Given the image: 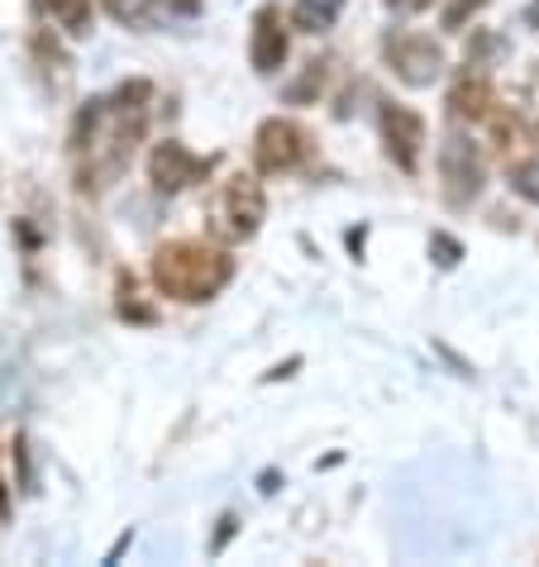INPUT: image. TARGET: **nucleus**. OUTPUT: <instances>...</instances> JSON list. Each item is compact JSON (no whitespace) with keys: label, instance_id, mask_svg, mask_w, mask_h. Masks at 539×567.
<instances>
[{"label":"nucleus","instance_id":"1","mask_svg":"<svg viewBox=\"0 0 539 567\" xmlns=\"http://www.w3.org/2000/svg\"><path fill=\"white\" fill-rule=\"evenodd\" d=\"M149 105H153V82L134 76L110 96H91L77 110L68 157H72V182L82 196H105L130 172L139 138L149 130Z\"/></svg>","mask_w":539,"mask_h":567},{"label":"nucleus","instance_id":"2","mask_svg":"<svg viewBox=\"0 0 539 567\" xmlns=\"http://www.w3.org/2000/svg\"><path fill=\"white\" fill-rule=\"evenodd\" d=\"M234 272H240V262L230 258V248H215L205 239H167V244H157L149 258L153 291L177 306L215 301L234 281Z\"/></svg>","mask_w":539,"mask_h":567},{"label":"nucleus","instance_id":"3","mask_svg":"<svg viewBox=\"0 0 539 567\" xmlns=\"http://www.w3.org/2000/svg\"><path fill=\"white\" fill-rule=\"evenodd\" d=\"M267 219V196L253 172H234V177L220 182V192L211 200V229L225 244H248L253 234L263 229Z\"/></svg>","mask_w":539,"mask_h":567},{"label":"nucleus","instance_id":"4","mask_svg":"<svg viewBox=\"0 0 539 567\" xmlns=\"http://www.w3.org/2000/svg\"><path fill=\"white\" fill-rule=\"evenodd\" d=\"M482 186H487L482 148L472 144V138L449 134V138L439 144V192H444V206H449V210L478 206Z\"/></svg>","mask_w":539,"mask_h":567},{"label":"nucleus","instance_id":"5","mask_svg":"<svg viewBox=\"0 0 539 567\" xmlns=\"http://www.w3.org/2000/svg\"><path fill=\"white\" fill-rule=\"evenodd\" d=\"M311 153H315L311 130L287 120V115L263 120L258 134H253V167H258L263 177H287V172H296Z\"/></svg>","mask_w":539,"mask_h":567},{"label":"nucleus","instance_id":"6","mask_svg":"<svg viewBox=\"0 0 539 567\" xmlns=\"http://www.w3.org/2000/svg\"><path fill=\"white\" fill-rule=\"evenodd\" d=\"M211 172H215V157H196L186 144H177V138H163V144L149 148V186L157 196L192 192V186H201Z\"/></svg>","mask_w":539,"mask_h":567},{"label":"nucleus","instance_id":"7","mask_svg":"<svg viewBox=\"0 0 539 567\" xmlns=\"http://www.w3.org/2000/svg\"><path fill=\"white\" fill-rule=\"evenodd\" d=\"M377 130H383V148L406 177L420 172V153H425V115L401 101H383L377 110Z\"/></svg>","mask_w":539,"mask_h":567},{"label":"nucleus","instance_id":"8","mask_svg":"<svg viewBox=\"0 0 539 567\" xmlns=\"http://www.w3.org/2000/svg\"><path fill=\"white\" fill-rule=\"evenodd\" d=\"M383 58H387V68L396 72V82L416 86V91L439 82V72H444V49L430 34H387Z\"/></svg>","mask_w":539,"mask_h":567},{"label":"nucleus","instance_id":"9","mask_svg":"<svg viewBox=\"0 0 539 567\" xmlns=\"http://www.w3.org/2000/svg\"><path fill=\"white\" fill-rule=\"evenodd\" d=\"M292 53V29H287V14H282L277 6H263L258 14H253L248 24V62L258 76H273L282 62H287Z\"/></svg>","mask_w":539,"mask_h":567},{"label":"nucleus","instance_id":"10","mask_svg":"<svg viewBox=\"0 0 539 567\" xmlns=\"http://www.w3.org/2000/svg\"><path fill=\"white\" fill-rule=\"evenodd\" d=\"M449 120H458V124H478V120H487L491 115V82H487V72H478L468 62L464 72H458V82L449 86Z\"/></svg>","mask_w":539,"mask_h":567},{"label":"nucleus","instance_id":"11","mask_svg":"<svg viewBox=\"0 0 539 567\" xmlns=\"http://www.w3.org/2000/svg\"><path fill=\"white\" fill-rule=\"evenodd\" d=\"M339 10H344V0H292L287 20L296 24V34H325V29H335Z\"/></svg>","mask_w":539,"mask_h":567},{"label":"nucleus","instance_id":"12","mask_svg":"<svg viewBox=\"0 0 539 567\" xmlns=\"http://www.w3.org/2000/svg\"><path fill=\"white\" fill-rule=\"evenodd\" d=\"M34 6L49 14L62 34H72V39L91 34V0H34Z\"/></svg>","mask_w":539,"mask_h":567},{"label":"nucleus","instance_id":"13","mask_svg":"<svg viewBox=\"0 0 539 567\" xmlns=\"http://www.w3.org/2000/svg\"><path fill=\"white\" fill-rule=\"evenodd\" d=\"M115 315L124 324H153L157 320L153 306H144V296H139L134 272H120V281H115Z\"/></svg>","mask_w":539,"mask_h":567},{"label":"nucleus","instance_id":"14","mask_svg":"<svg viewBox=\"0 0 539 567\" xmlns=\"http://www.w3.org/2000/svg\"><path fill=\"white\" fill-rule=\"evenodd\" d=\"M325 82H329V62L325 58H311L306 68H301V76L287 86V105H315V96L325 91Z\"/></svg>","mask_w":539,"mask_h":567},{"label":"nucleus","instance_id":"15","mask_svg":"<svg viewBox=\"0 0 539 567\" xmlns=\"http://www.w3.org/2000/svg\"><path fill=\"white\" fill-rule=\"evenodd\" d=\"M110 20L130 24V29H149V14H153V0H101Z\"/></svg>","mask_w":539,"mask_h":567},{"label":"nucleus","instance_id":"16","mask_svg":"<svg viewBox=\"0 0 539 567\" xmlns=\"http://www.w3.org/2000/svg\"><path fill=\"white\" fill-rule=\"evenodd\" d=\"M482 6H487V0H449L444 14H439V29H444V34H464V29L478 20Z\"/></svg>","mask_w":539,"mask_h":567},{"label":"nucleus","instance_id":"17","mask_svg":"<svg viewBox=\"0 0 539 567\" xmlns=\"http://www.w3.org/2000/svg\"><path fill=\"white\" fill-rule=\"evenodd\" d=\"M511 186H516V196H526L530 206H539V157L535 163H516L511 167Z\"/></svg>","mask_w":539,"mask_h":567},{"label":"nucleus","instance_id":"18","mask_svg":"<svg viewBox=\"0 0 539 567\" xmlns=\"http://www.w3.org/2000/svg\"><path fill=\"white\" fill-rule=\"evenodd\" d=\"M234 534H240V515L225 511V515L215 519V534H211V548H205V554H211V558H225V548H230Z\"/></svg>","mask_w":539,"mask_h":567},{"label":"nucleus","instance_id":"19","mask_svg":"<svg viewBox=\"0 0 539 567\" xmlns=\"http://www.w3.org/2000/svg\"><path fill=\"white\" fill-rule=\"evenodd\" d=\"M430 258H435L439 267H454L458 258H464V248H458L449 234H430Z\"/></svg>","mask_w":539,"mask_h":567},{"label":"nucleus","instance_id":"20","mask_svg":"<svg viewBox=\"0 0 539 567\" xmlns=\"http://www.w3.org/2000/svg\"><path fill=\"white\" fill-rule=\"evenodd\" d=\"M10 453H14V463H20V486H24V492H34V472H29V439L20 434Z\"/></svg>","mask_w":539,"mask_h":567},{"label":"nucleus","instance_id":"21","mask_svg":"<svg viewBox=\"0 0 539 567\" xmlns=\"http://www.w3.org/2000/svg\"><path fill=\"white\" fill-rule=\"evenodd\" d=\"M491 134H497V148H516V115H506V120H491Z\"/></svg>","mask_w":539,"mask_h":567},{"label":"nucleus","instance_id":"22","mask_svg":"<svg viewBox=\"0 0 539 567\" xmlns=\"http://www.w3.org/2000/svg\"><path fill=\"white\" fill-rule=\"evenodd\" d=\"M435 0H387V10L391 14H420V10H430Z\"/></svg>","mask_w":539,"mask_h":567},{"label":"nucleus","instance_id":"23","mask_svg":"<svg viewBox=\"0 0 539 567\" xmlns=\"http://www.w3.org/2000/svg\"><path fill=\"white\" fill-rule=\"evenodd\" d=\"M130 539H134V534H130V529H124V534H120V539H115V544H110V554H105L101 563H115V558L124 554V548H130Z\"/></svg>","mask_w":539,"mask_h":567},{"label":"nucleus","instance_id":"24","mask_svg":"<svg viewBox=\"0 0 539 567\" xmlns=\"http://www.w3.org/2000/svg\"><path fill=\"white\" fill-rule=\"evenodd\" d=\"M163 6H167V10H177V14H196L205 0H163Z\"/></svg>","mask_w":539,"mask_h":567},{"label":"nucleus","instance_id":"25","mask_svg":"<svg viewBox=\"0 0 539 567\" xmlns=\"http://www.w3.org/2000/svg\"><path fill=\"white\" fill-rule=\"evenodd\" d=\"M0 519H10V492H6V477H0Z\"/></svg>","mask_w":539,"mask_h":567},{"label":"nucleus","instance_id":"26","mask_svg":"<svg viewBox=\"0 0 539 567\" xmlns=\"http://www.w3.org/2000/svg\"><path fill=\"white\" fill-rule=\"evenodd\" d=\"M535 20H539V0H535Z\"/></svg>","mask_w":539,"mask_h":567}]
</instances>
